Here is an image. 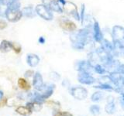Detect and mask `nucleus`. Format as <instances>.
Instances as JSON below:
<instances>
[{"mask_svg":"<svg viewBox=\"0 0 124 116\" xmlns=\"http://www.w3.org/2000/svg\"><path fill=\"white\" fill-rule=\"evenodd\" d=\"M13 49V44L7 40H2L0 44V51L2 53H7Z\"/></svg>","mask_w":124,"mask_h":116,"instance_id":"6e6552de","label":"nucleus"},{"mask_svg":"<svg viewBox=\"0 0 124 116\" xmlns=\"http://www.w3.org/2000/svg\"><path fill=\"white\" fill-rule=\"evenodd\" d=\"M60 25L63 29L68 31H74L76 29L75 23L66 19H62L60 20Z\"/></svg>","mask_w":124,"mask_h":116,"instance_id":"39448f33","label":"nucleus"},{"mask_svg":"<svg viewBox=\"0 0 124 116\" xmlns=\"http://www.w3.org/2000/svg\"><path fill=\"white\" fill-rule=\"evenodd\" d=\"M33 72L32 71H27L26 72V73H25V75H26V77H31L33 75Z\"/></svg>","mask_w":124,"mask_h":116,"instance_id":"dca6fc26","label":"nucleus"},{"mask_svg":"<svg viewBox=\"0 0 124 116\" xmlns=\"http://www.w3.org/2000/svg\"><path fill=\"white\" fill-rule=\"evenodd\" d=\"M13 49L16 53H19L21 51V46L17 44H13Z\"/></svg>","mask_w":124,"mask_h":116,"instance_id":"4468645a","label":"nucleus"},{"mask_svg":"<svg viewBox=\"0 0 124 116\" xmlns=\"http://www.w3.org/2000/svg\"><path fill=\"white\" fill-rule=\"evenodd\" d=\"M22 13L26 17H33L34 16L33 9L32 7H26L22 10Z\"/></svg>","mask_w":124,"mask_h":116,"instance_id":"9b49d317","label":"nucleus"},{"mask_svg":"<svg viewBox=\"0 0 124 116\" xmlns=\"http://www.w3.org/2000/svg\"><path fill=\"white\" fill-rule=\"evenodd\" d=\"M7 26V23L5 20L3 19H0V29H4L6 28Z\"/></svg>","mask_w":124,"mask_h":116,"instance_id":"2eb2a0df","label":"nucleus"},{"mask_svg":"<svg viewBox=\"0 0 124 116\" xmlns=\"http://www.w3.org/2000/svg\"><path fill=\"white\" fill-rule=\"evenodd\" d=\"M59 1H60L62 4H63V5H64V4L66 3V2L64 1V0H59Z\"/></svg>","mask_w":124,"mask_h":116,"instance_id":"6ab92c4d","label":"nucleus"},{"mask_svg":"<svg viewBox=\"0 0 124 116\" xmlns=\"http://www.w3.org/2000/svg\"><path fill=\"white\" fill-rule=\"evenodd\" d=\"M33 85L35 88L38 89V90H41L43 87H44V82H43L42 76L39 72H37L33 76Z\"/></svg>","mask_w":124,"mask_h":116,"instance_id":"20e7f679","label":"nucleus"},{"mask_svg":"<svg viewBox=\"0 0 124 116\" xmlns=\"http://www.w3.org/2000/svg\"><path fill=\"white\" fill-rule=\"evenodd\" d=\"M64 9L68 12V13L71 14L74 18H75L77 20H79V15L78 13L77 7L72 2H66L64 4Z\"/></svg>","mask_w":124,"mask_h":116,"instance_id":"7ed1b4c3","label":"nucleus"},{"mask_svg":"<svg viewBox=\"0 0 124 116\" xmlns=\"http://www.w3.org/2000/svg\"><path fill=\"white\" fill-rule=\"evenodd\" d=\"M39 61H40V59L37 57V55L36 54H29L26 57V62L27 64H29L30 67H34L39 64Z\"/></svg>","mask_w":124,"mask_h":116,"instance_id":"423d86ee","label":"nucleus"},{"mask_svg":"<svg viewBox=\"0 0 124 116\" xmlns=\"http://www.w3.org/2000/svg\"><path fill=\"white\" fill-rule=\"evenodd\" d=\"M49 8L51 10L54 11V12H57V13H61L62 12H63V10H62V9L61 8V6L58 5V3L55 1H51L50 2V6Z\"/></svg>","mask_w":124,"mask_h":116,"instance_id":"9d476101","label":"nucleus"},{"mask_svg":"<svg viewBox=\"0 0 124 116\" xmlns=\"http://www.w3.org/2000/svg\"><path fill=\"white\" fill-rule=\"evenodd\" d=\"M39 43H40V44H44V43H45L44 38V37H42V36L39 38Z\"/></svg>","mask_w":124,"mask_h":116,"instance_id":"f3484780","label":"nucleus"},{"mask_svg":"<svg viewBox=\"0 0 124 116\" xmlns=\"http://www.w3.org/2000/svg\"><path fill=\"white\" fill-rule=\"evenodd\" d=\"M119 30H118L117 26H115L113 29V35L117 41H121V39L123 42H124V29L121 26H119Z\"/></svg>","mask_w":124,"mask_h":116,"instance_id":"0eeeda50","label":"nucleus"},{"mask_svg":"<svg viewBox=\"0 0 124 116\" xmlns=\"http://www.w3.org/2000/svg\"><path fill=\"white\" fill-rule=\"evenodd\" d=\"M16 112L19 114H20L22 115H28L30 111L26 107H23V106H20L16 108Z\"/></svg>","mask_w":124,"mask_h":116,"instance_id":"f8f14e48","label":"nucleus"},{"mask_svg":"<svg viewBox=\"0 0 124 116\" xmlns=\"http://www.w3.org/2000/svg\"><path fill=\"white\" fill-rule=\"evenodd\" d=\"M5 13L8 20L12 22L19 21L23 15L22 11H20L19 9H10L9 8H7Z\"/></svg>","mask_w":124,"mask_h":116,"instance_id":"f257e3e1","label":"nucleus"},{"mask_svg":"<svg viewBox=\"0 0 124 116\" xmlns=\"http://www.w3.org/2000/svg\"><path fill=\"white\" fill-rule=\"evenodd\" d=\"M94 36L95 40L98 42L102 40V33L101 32L99 25L97 22H95V25H94Z\"/></svg>","mask_w":124,"mask_h":116,"instance_id":"1a4fd4ad","label":"nucleus"},{"mask_svg":"<svg viewBox=\"0 0 124 116\" xmlns=\"http://www.w3.org/2000/svg\"><path fill=\"white\" fill-rule=\"evenodd\" d=\"M18 84H19V87L22 88V89H24V90H26V89H29V84L28 83L26 82V80L23 79V78H19L18 80Z\"/></svg>","mask_w":124,"mask_h":116,"instance_id":"ddd939ff","label":"nucleus"},{"mask_svg":"<svg viewBox=\"0 0 124 116\" xmlns=\"http://www.w3.org/2000/svg\"><path fill=\"white\" fill-rule=\"evenodd\" d=\"M37 13L43 19L46 20H51L53 19V15L50 13V9L44 5H38L36 7Z\"/></svg>","mask_w":124,"mask_h":116,"instance_id":"f03ea898","label":"nucleus"},{"mask_svg":"<svg viewBox=\"0 0 124 116\" xmlns=\"http://www.w3.org/2000/svg\"><path fill=\"white\" fill-rule=\"evenodd\" d=\"M2 96H3V92L2 91H0V100L2 98Z\"/></svg>","mask_w":124,"mask_h":116,"instance_id":"a211bd4d","label":"nucleus"}]
</instances>
